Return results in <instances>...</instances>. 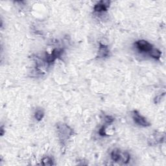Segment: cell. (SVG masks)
Returning a JSON list of instances; mask_svg holds the SVG:
<instances>
[{"mask_svg": "<svg viewBox=\"0 0 166 166\" xmlns=\"http://www.w3.org/2000/svg\"><path fill=\"white\" fill-rule=\"evenodd\" d=\"M56 129H57L59 137L62 143L64 142L69 139L70 136L73 135V130L68 126L67 125L64 124V123H60L56 125Z\"/></svg>", "mask_w": 166, "mask_h": 166, "instance_id": "obj_1", "label": "cell"}, {"mask_svg": "<svg viewBox=\"0 0 166 166\" xmlns=\"http://www.w3.org/2000/svg\"><path fill=\"white\" fill-rule=\"evenodd\" d=\"M132 117L136 124L141 127H147L151 125L150 123L136 110H134L132 112Z\"/></svg>", "mask_w": 166, "mask_h": 166, "instance_id": "obj_2", "label": "cell"}, {"mask_svg": "<svg viewBox=\"0 0 166 166\" xmlns=\"http://www.w3.org/2000/svg\"><path fill=\"white\" fill-rule=\"evenodd\" d=\"M64 50L63 49H55L51 54H48L46 56V62L47 64H51L56 59L59 58L63 55Z\"/></svg>", "mask_w": 166, "mask_h": 166, "instance_id": "obj_3", "label": "cell"}, {"mask_svg": "<svg viewBox=\"0 0 166 166\" xmlns=\"http://www.w3.org/2000/svg\"><path fill=\"white\" fill-rule=\"evenodd\" d=\"M135 45L140 51L144 52H149V53L151 49L153 48V46L149 42L144 40H140L136 42Z\"/></svg>", "mask_w": 166, "mask_h": 166, "instance_id": "obj_4", "label": "cell"}, {"mask_svg": "<svg viewBox=\"0 0 166 166\" xmlns=\"http://www.w3.org/2000/svg\"><path fill=\"white\" fill-rule=\"evenodd\" d=\"M110 2L109 1H101L98 2L94 7V11L96 12H101L107 11L108 8L110 7Z\"/></svg>", "mask_w": 166, "mask_h": 166, "instance_id": "obj_5", "label": "cell"}, {"mask_svg": "<svg viewBox=\"0 0 166 166\" xmlns=\"http://www.w3.org/2000/svg\"><path fill=\"white\" fill-rule=\"evenodd\" d=\"M109 53H110V51L108 46L100 44L99 45V48L98 51V56L100 58H105L107 57L109 55Z\"/></svg>", "mask_w": 166, "mask_h": 166, "instance_id": "obj_6", "label": "cell"}, {"mask_svg": "<svg viewBox=\"0 0 166 166\" xmlns=\"http://www.w3.org/2000/svg\"><path fill=\"white\" fill-rule=\"evenodd\" d=\"M121 151L118 149H114L111 152V158L114 162H119L121 160Z\"/></svg>", "mask_w": 166, "mask_h": 166, "instance_id": "obj_7", "label": "cell"}, {"mask_svg": "<svg viewBox=\"0 0 166 166\" xmlns=\"http://www.w3.org/2000/svg\"><path fill=\"white\" fill-rule=\"evenodd\" d=\"M149 55L152 58L159 59L161 57V51L156 48H153L149 52Z\"/></svg>", "mask_w": 166, "mask_h": 166, "instance_id": "obj_8", "label": "cell"}, {"mask_svg": "<svg viewBox=\"0 0 166 166\" xmlns=\"http://www.w3.org/2000/svg\"><path fill=\"white\" fill-rule=\"evenodd\" d=\"M130 159V156L129 153L127 152H125V153H122L121 154V161L124 163V164H127L129 162V160Z\"/></svg>", "mask_w": 166, "mask_h": 166, "instance_id": "obj_9", "label": "cell"}, {"mask_svg": "<svg viewBox=\"0 0 166 166\" xmlns=\"http://www.w3.org/2000/svg\"><path fill=\"white\" fill-rule=\"evenodd\" d=\"M41 164L44 165H53V160L50 157H45L42 160Z\"/></svg>", "mask_w": 166, "mask_h": 166, "instance_id": "obj_10", "label": "cell"}, {"mask_svg": "<svg viewBox=\"0 0 166 166\" xmlns=\"http://www.w3.org/2000/svg\"><path fill=\"white\" fill-rule=\"evenodd\" d=\"M44 116V112L41 110H38L35 113V117L38 121H40Z\"/></svg>", "mask_w": 166, "mask_h": 166, "instance_id": "obj_11", "label": "cell"}, {"mask_svg": "<svg viewBox=\"0 0 166 166\" xmlns=\"http://www.w3.org/2000/svg\"><path fill=\"white\" fill-rule=\"evenodd\" d=\"M105 121L107 123H111L113 121V118L110 116H106L105 117Z\"/></svg>", "mask_w": 166, "mask_h": 166, "instance_id": "obj_12", "label": "cell"}, {"mask_svg": "<svg viewBox=\"0 0 166 166\" xmlns=\"http://www.w3.org/2000/svg\"><path fill=\"white\" fill-rule=\"evenodd\" d=\"M105 127H102L101 128V129L100 130H99V134H100V135L101 136H106L107 135V134H106V132H105Z\"/></svg>", "mask_w": 166, "mask_h": 166, "instance_id": "obj_13", "label": "cell"}]
</instances>
